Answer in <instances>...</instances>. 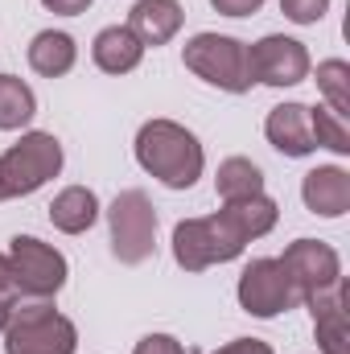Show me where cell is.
Masks as SVG:
<instances>
[{
	"label": "cell",
	"instance_id": "obj_1",
	"mask_svg": "<svg viewBox=\"0 0 350 354\" xmlns=\"http://www.w3.org/2000/svg\"><path fill=\"white\" fill-rule=\"evenodd\" d=\"M136 161L145 174H153L169 189H190L206 165L198 136L177 120H149L136 132Z\"/></svg>",
	"mask_w": 350,
	"mask_h": 354
},
{
	"label": "cell",
	"instance_id": "obj_2",
	"mask_svg": "<svg viewBox=\"0 0 350 354\" xmlns=\"http://www.w3.org/2000/svg\"><path fill=\"white\" fill-rule=\"evenodd\" d=\"M79 330L42 297H21L8 305L4 354H75Z\"/></svg>",
	"mask_w": 350,
	"mask_h": 354
},
{
	"label": "cell",
	"instance_id": "obj_3",
	"mask_svg": "<svg viewBox=\"0 0 350 354\" xmlns=\"http://www.w3.org/2000/svg\"><path fill=\"white\" fill-rule=\"evenodd\" d=\"M248 248V235L235 227L227 206L210 218H185L174 227V260L185 272H202L210 264H231Z\"/></svg>",
	"mask_w": 350,
	"mask_h": 354
},
{
	"label": "cell",
	"instance_id": "obj_4",
	"mask_svg": "<svg viewBox=\"0 0 350 354\" xmlns=\"http://www.w3.org/2000/svg\"><path fill=\"white\" fill-rule=\"evenodd\" d=\"M181 62H185V71H194L202 83H210V87H219V91H231V95L252 91L248 46L235 41V37H223V33H198V37L185 41Z\"/></svg>",
	"mask_w": 350,
	"mask_h": 354
},
{
	"label": "cell",
	"instance_id": "obj_5",
	"mask_svg": "<svg viewBox=\"0 0 350 354\" xmlns=\"http://www.w3.org/2000/svg\"><path fill=\"white\" fill-rule=\"evenodd\" d=\"M62 169V145L50 132H25L4 157H0V185L4 198H25L37 194L50 177Z\"/></svg>",
	"mask_w": 350,
	"mask_h": 354
},
{
	"label": "cell",
	"instance_id": "obj_6",
	"mask_svg": "<svg viewBox=\"0 0 350 354\" xmlns=\"http://www.w3.org/2000/svg\"><path fill=\"white\" fill-rule=\"evenodd\" d=\"M107 223H111V256L120 264H145L153 256V248H157V210H153L145 189H124L111 202Z\"/></svg>",
	"mask_w": 350,
	"mask_h": 354
},
{
	"label": "cell",
	"instance_id": "obj_7",
	"mask_svg": "<svg viewBox=\"0 0 350 354\" xmlns=\"http://www.w3.org/2000/svg\"><path fill=\"white\" fill-rule=\"evenodd\" d=\"M8 260H12V276H17L21 297H42V301H50V297L66 284V276H71L66 256L54 252L50 243L33 239V235H17L12 248H8Z\"/></svg>",
	"mask_w": 350,
	"mask_h": 354
},
{
	"label": "cell",
	"instance_id": "obj_8",
	"mask_svg": "<svg viewBox=\"0 0 350 354\" xmlns=\"http://www.w3.org/2000/svg\"><path fill=\"white\" fill-rule=\"evenodd\" d=\"M248 71H252V83H264V87H297L309 75V50L297 37L268 33L256 46H248Z\"/></svg>",
	"mask_w": 350,
	"mask_h": 354
},
{
	"label": "cell",
	"instance_id": "obj_9",
	"mask_svg": "<svg viewBox=\"0 0 350 354\" xmlns=\"http://www.w3.org/2000/svg\"><path fill=\"white\" fill-rule=\"evenodd\" d=\"M239 305L252 317H280L301 305V292L276 260H252L239 276Z\"/></svg>",
	"mask_w": 350,
	"mask_h": 354
},
{
	"label": "cell",
	"instance_id": "obj_10",
	"mask_svg": "<svg viewBox=\"0 0 350 354\" xmlns=\"http://www.w3.org/2000/svg\"><path fill=\"white\" fill-rule=\"evenodd\" d=\"M284 268V276L293 280V288L301 292V301L317 288H330L334 280H342V264H338V252L322 239H297L284 248V256L276 260Z\"/></svg>",
	"mask_w": 350,
	"mask_h": 354
},
{
	"label": "cell",
	"instance_id": "obj_11",
	"mask_svg": "<svg viewBox=\"0 0 350 354\" xmlns=\"http://www.w3.org/2000/svg\"><path fill=\"white\" fill-rule=\"evenodd\" d=\"M313 313V334L326 354H350L347 351V280H334L330 288H317L305 297Z\"/></svg>",
	"mask_w": 350,
	"mask_h": 354
},
{
	"label": "cell",
	"instance_id": "obj_12",
	"mask_svg": "<svg viewBox=\"0 0 350 354\" xmlns=\"http://www.w3.org/2000/svg\"><path fill=\"white\" fill-rule=\"evenodd\" d=\"M301 198L322 218H342L350 210V174L338 165H317L301 181Z\"/></svg>",
	"mask_w": 350,
	"mask_h": 354
},
{
	"label": "cell",
	"instance_id": "obj_13",
	"mask_svg": "<svg viewBox=\"0 0 350 354\" xmlns=\"http://www.w3.org/2000/svg\"><path fill=\"white\" fill-rule=\"evenodd\" d=\"M272 149H280L284 157H309L317 145H313V128H309V107L305 103H280L268 111V124H264Z\"/></svg>",
	"mask_w": 350,
	"mask_h": 354
},
{
	"label": "cell",
	"instance_id": "obj_14",
	"mask_svg": "<svg viewBox=\"0 0 350 354\" xmlns=\"http://www.w3.org/2000/svg\"><path fill=\"white\" fill-rule=\"evenodd\" d=\"M181 21H185V12H181L177 0H136L132 12H128V29L136 33L140 46H165V41H174Z\"/></svg>",
	"mask_w": 350,
	"mask_h": 354
},
{
	"label": "cell",
	"instance_id": "obj_15",
	"mask_svg": "<svg viewBox=\"0 0 350 354\" xmlns=\"http://www.w3.org/2000/svg\"><path fill=\"white\" fill-rule=\"evenodd\" d=\"M91 58H95V66H99L103 75H128V71L140 66L145 46L136 41V33H132L128 25H111V29H103V33L95 37Z\"/></svg>",
	"mask_w": 350,
	"mask_h": 354
},
{
	"label": "cell",
	"instance_id": "obj_16",
	"mask_svg": "<svg viewBox=\"0 0 350 354\" xmlns=\"http://www.w3.org/2000/svg\"><path fill=\"white\" fill-rule=\"evenodd\" d=\"M95 218H99V198L91 194L87 185H66L50 202V223L62 235H83V231L95 227Z\"/></svg>",
	"mask_w": 350,
	"mask_h": 354
},
{
	"label": "cell",
	"instance_id": "obj_17",
	"mask_svg": "<svg viewBox=\"0 0 350 354\" xmlns=\"http://www.w3.org/2000/svg\"><path fill=\"white\" fill-rule=\"evenodd\" d=\"M75 58H79L75 37H71V33H58V29L37 33L33 46H29V66H33L37 75H46V79H62V75L75 66Z\"/></svg>",
	"mask_w": 350,
	"mask_h": 354
},
{
	"label": "cell",
	"instance_id": "obj_18",
	"mask_svg": "<svg viewBox=\"0 0 350 354\" xmlns=\"http://www.w3.org/2000/svg\"><path fill=\"white\" fill-rule=\"evenodd\" d=\"M214 189H219V198H223V202H243V198H252V194H264L260 165H256V161H248V157H227V161L219 165Z\"/></svg>",
	"mask_w": 350,
	"mask_h": 354
},
{
	"label": "cell",
	"instance_id": "obj_19",
	"mask_svg": "<svg viewBox=\"0 0 350 354\" xmlns=\"http://www.w3.org/2000/svg\"><path fill=\"white\" fill-rule=\"evenodd\" d=\"M37 115V99L17 75H0V132L25 128Z\"/></svg>",
	"mask_w": 350,
	"mask_h": 354
},
{
	"label": "cell",
	"instance_id": "obj_20",
	"mask_svg": "<svg viewBox=\"0 0 350 354\" xmlns=\"http://www.w3.org/2000/svg\"><path fill=\"white\" fill-rule=\"evenodd\" d=\"M227 214H231L235 227L248 235V243L260 239V235H268V231L276 227V218H280V210H276V202H272L268 194H252V198H243V202H227Z\"/></svg>",
	"mask_w": 350,
	"mask_h": 354
},
{
	"label": "cell",
	"instance_id": "obj_21",
	"mask_svg": "<svg viewBox=\"0 0 350 354\" xmlns=\"http://www.w3.org/2000/svg\"><path fill=\"white\" fill-rule=\"evenodd\" d=\"M309 128H313V145L347 157L350 153V128H347V115L330 111V107H313L309 111Z\"/></svg>",
	"mask_w": 350,
	"mask_h": 354
},
{
	"label": "cell",
	"instance_id": "obj_22",
	"mask_svg": "<svg viewBox=\"0 0 350 354\" xmlns=\"http://www.w3.org/2000/svg\"><path fill=\"white\" fill-rule=\"evenodd\" d=\"M317 91L326 95L330 111H338V115L350 111V66L342 58H330L317 66Z\"/></svg>",
	"mask_w": 350,
	"mask_h": 354
},
{
	"label": "cell",
	"instance_id": "obj_23",
	"mask_svg": "<svg viewBox=\"0 0 350 354\" xmlns=\"http://www.w3.org/2000/svg\"><path fill=\"white\" fill-rule=\"evenodd\" d=\"M330 0H280V12L293 21V25H317L326 17Z\"/></svg>",
	"mask_w": 350,
	"mask_h": 354
},
{
	"label": "cell",
	"instance_id": "obj_24",
	"mask_svg": "<svg viewBox=\"0 0 350 354\" xmlns=\"http://www.w3.org/2000/svg\"><path fill=\"white\" fill-rule=\"evenodd\" d=\"M132 354H185V351H181V342L169 338V334H149V338L136 342V351Z\"/></svg>",
	"mask_w": 350,
	"mask_h": 354
},
{
	"label": "cell",
	"instance_id": "obj_25",
	"mask_svg": "<svg viewBox=\"0 0 350 354\" xmlns=\"http://www.w3.org/2000/svg\"><path fill=\"white\" fill-rule=\"evenodd\" d=\"M0 301L4 305L21 301V288H17V276H12V260L8 256H0Z\"/></svg>",
	"mask_w": 350,
	"mask_h": 354
},
{
	"label": "cell",
	"instance_id": "obj_26",
	"mask_svg": "<svg viewBox=\"0 0 350 354\" xmlns=\"http://www.w3.org/2000/svg\"><path fill=\"white\" fill-rule=\"evenodd\" d=\"M214 4V12H223V17H252V12H260L264 0H210Z\"/></svg>",
	"mask_w": 350,
	"mask_h": 354
},
{
	"label": "cell",
	"instance_id": "obj_27",
	"mask_svg": "<svg viewBox=\"0 0 350 354\" xmlns=\"http://www.w3.org/2000/svg\"><path fill=\"white\" fill-rule=\"evenodd\" d=\"M214 354H272V346L260 342V338H235V342H227L223 351H214Z\"/></svg>",
	"mask_w": 350,
	"mask_h": 354
},
{
	"label": "cell",
	"instance_id": "obj_28",
	"mask_svg": "<svg viewBox=\"0 0 350 354\" xmlns=\"http://www.w3.org/2000/svg\"><path fill=\"white\" fill-rule=\"evenodd\" d=\"M50 12H62V17H79V12H87L91 0H42Z\"/></svg>",
	"mask_w": 350,
	"mask_h": 354
},
{
	"label": "cell",
	"instance_id": "obj_29",
	"mask_svg": "<svg viewBox=\"0 0 350 354\" xmlns=\"http://www.w3.org/2000/svg\"><path fill=\"white\" fill-rule=\"evenodd\" d=\"M4 322H8V305L0 301V334H4Z\"/></svg>",
	"mask_w": 350,
	"mask_h": 354
},
{
	"label": "cell",
	"instance_id": "obj_30",
	"mask_svg": "<svg viewBox=\"0 0 350 354\" xmlns=\"http://www.w3.org/2000/svg\"><path fill=\"white\" fill-rule=\"evenodd\" d=\"M0 202H4V185H0Z\"/></svg>",
	"mask_w": 350,
	"mask_h": 354
}]
</instances>
